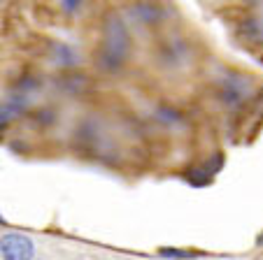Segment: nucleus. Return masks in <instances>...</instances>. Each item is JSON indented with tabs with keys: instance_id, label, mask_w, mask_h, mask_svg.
<instances>
[{
	"instance_id": "obj_2",
	"label": "nucleus",
	"mask_w": 263,
	"mask_h": 260,
	"mask_svg": "<svg viewBox=\"0 0 263 260\" xmlns=\"http://www.w3.org/2000/svg\"><path fill=\"white\" fill-rule=\"evenodd\" d=\"M0 258L3 260H33L35 242L24 232H5L0 235Z\"/></svg>"
},
{
	"instance_id": "obj_6",
	"label": "nucleus",
	"mask_w": 263,
	"mask_h": 260,
	"mask_svg": "<svg viewBox=\"0 0 263 260\" xmlns=\"http://www.w3.org/2000/svg\"><path fill=\"white\" fill-rule=\"evenodd\" d=\"M238 35L247 45H263V19H247L240 24Z\"/></svg>"
},
{
	"instance_id": "obj_7",
	"label": "nucleus",
	"mask_w": 263,
	"mask_h": 260,
	"mask_svg": "<svg viewBox=\"0 0 263 260\" xmlns=\"http://www.w3.org/2000/svg\"><path fill=\"white\" fill-rule=\"evenodd\" d=\"M156 14H159V10H156L154 5H149V3H142V5H135L133 10V16H138L142 24H149V21H154Z\"/></svg>"
},
{
	"instance_id": "obj_8",
	"label": "nucleus",
	"mask_w": 263,
	"mask_h": 260,
	"mask_svg": "<svg viewBox=\"0 0 263 260\" xmlns=\"http://www.w3.org/2000/svg\"><path fill=\"white\" fill-rule=\"evenodd\" d=\"M156 118H159V121H163V123H177L182 116H179L177 109L163 107V109H159V112H156Z\"/></svg>"
},
{
	"instance_id": "obj_9",
	"label": "nucleus",
	"mask_w": 263,
	"mask_h": 260,
	"mask_svg": "<svg viewBox=\"0 0 263 260\" xmlns=\"http://www.w3.org/2000/svg\"><path fill=\"white\" fill-rule=\"evenodd\" d=\"M61 10H63V12H80V10H82V3H74V0H65V3H61Z\"/></svg>"
},
{
	"instance_id": "obj_10",
	"label": "nucleus",
	"mask_w": 263,
	"mask_h": 260,
	"mask_svg": "<svg viewBox=\"0 0 263 260\" xmlns=\"http://www.w3.org/2000/svg\"><path fill=\"white\" fill-rule=\"evenodd\" d=\"M161 255H173V258H186L189 253H182V251H170V249H163Z\"/></svg>"
},
{
	"instance_id": "obj_5",
	"label": "nucleus",
	"mask_w": 263,
	"mask_h": 260,
	"mask_svg": "<svg viewBox=\"0 0 263 260\" xmlns=\"http://www.w3.org/2000/svg\"><path fill=\"white\" fill-rule=\"evenodd\" d=\"M51 61H54L59 68L70 70V68H74V65H80L82 56H80V51L74 49L72 45H68V42H56L54 49H51Z\"/></svg>"
},
{
	"instance_id": "obj_1",
	"label": "nucleus",
	"mask_w": 263,
	"mask_h": 260,
	"mask_svg": "<svg viewBox=\"0 0 263 260\" xmlns=\"http://www.w3.org/2000/svg\"><path fill=\"white\" fill-rule=\"evenodd\" d=\"M126 49H128V30H126L124 21L117 16H109L105 24V47H103V56L100 63L105 68H117L124 63Z\"/></svg>"
},
{
	"instance_id": "obj_3",
	"label": "nucleus",
	"mask_w": 263,
	"mask_h": 260,
	"mask_svg": "<svg viewBox=\"0 0 263 260\" xmlns=\"http://www.w3.org/2000/svg\"><path fill=\"white\" fill-rule=\"evenodd\" d=\"M28 105H30V98L26 91H16V93H12L10 98L0 100V126L12 123L21 112L28 109Z\"/></svg>"
},
{
	"instance_id": "obj_4",
	"label": "nucleus",
	"mask_w": 263,
	"mask_h": 260,
	"mask_svg": "<svg viewBox=\"0 0 263 260\" xmlns=\"http://www.w3.org/2000/svg\"><path fill=\"white\" fill-rule=\"evenodd\" d=\"M242 79L245 77H233V79H226V82H223L221 91H219V100H221L223 105L235 107V105H240L249 95V79L247 82H242Z\"/></svg>"
},
{
	"instance_id": "obj_11",
	"label": "nucleus",
	"mask_w": 263,
	"mask_h": 260,
	"mask_svg": "<svg viewBox=\"0 0 263 260\" xmlns=\"http://www.w3.org/2000/svg\"><path fill=\"white\" fill-rule=\"evenodd\" d=\"M0 223H3V218H0Z\"/></svg>"
}]
</instances>
